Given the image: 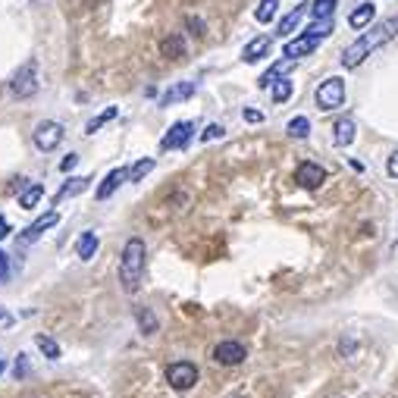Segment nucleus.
<instances>
[{"label": "nucleus", "instance_id": "obj_37", "mask_svg": "<svg viewBox=\"0 0 398 398\" xmlns=\"http://www.w3.org/2000/svg\"><path fill=\"white\" fill-rule=\"evenodd\" d=\"M75 163H79V154H66V157H63V163H60V169H63V173H69Z\"/></svg>", "mask_w": 398, "mask_h": 398}, {"label": "nucleus", "instance_id": "obj_8", "mask_svg": "<svg viewBox=\"0 0 398 398\" xmlns=\"http://www.w3.org/2000/svg\"><path fill=\"white\" fill-rule=\"evenodd\" d=\"M320 35H314V32H304V35H298V38H292L289 44L283 48V57H289V60H301V57H307V54H314V50L320 48Z\"/></svg>", "mask_w": 398, "mask_h": 398}, {"label": "nucleus", "instance_id": "obj_11", "mask_svg": "<svg viewBox=\"0 0 398 398\" xmlns=\"http://www.w3.org/2000/svg\"><path fill=\"white\" fill-rule=\"evenodd\" d=\"M129 179V167H116V169H110V176L104 179L101 185H97V191H95V198L97 201H107L110 195H116V189H120L122 182Z\"/></svg>", "mask_w": 398, "mask_h": 398}, {"label": "nucleus", "instance_id": "obj_29", "mask_svg": "<svg viewBox=\"0 0 398 398\" xmlns=\"http://www.w3.org/2000/svg\"><path fill=\"white\" fill-rule=\"evenodd\" d=\"M336 7H339V0H317L311 7V13H314V19H332Z\"/></svg>", "mask_w": 398, "mask_h": 398}, {"label": "nucleus", "instance_id": "obj_21", "mask_svg": "<svg viewBox=\"0 0 398 398\" xmlns=\"http://www.w3.org/2000/svg\"><path fill=\"white\" fill-rule=\"evenodd\" d=\"M135 320H138V330H142L144 336H154L157 332V317L151 307H135Z\"/></svg>", "mask_w": 398, "mask_h": 398}, {"label": "nucleus", "instance_id": "obj_40", "mask_svg": "<svg viewBox=\"0 0 398 398\" xmlns=\"http://www.w3.org/2000/svg\"><path fill=\"white\" fill-rule=\"evenodd\" d=\"M3 370H7V361H0V373H3Z\"/></svg>", "mask_w": 398, "mask_h": 398}, {"label": "nucleus", "instance_id": "obj_16", "mask_svg": "<svg viewBox=\"0 0 398 398\" xmlns=\"http://www.w3.org/2000/svg\"><path fill=\"white\" fill-rule=\"evenodd\" d=\"M292 63H295V60H289V57H285V60H279V63H273V66L267 69V73H263L260 79H257V85H260V88H270L273 82H276V79H283V75L289 73V69H292Z\"/></svg>", "mask_w": 398, "mask_h": 398}, {"label": "nucleus", "instance_id": "obj_14", "mask_svg": "<svg viewBox=\"0 0 398 398\" xmlns=\"http://www.w3.org/2000/svg\"><path fill=\"white\" fill-rule=\"evenodd\" d=\"M88 182H91V176H75V179H66V182L60 185V191L54 195V207H57L60 201H66V198L82 195V191L88 189Z\"/></svg>", "mask_w": 398, "mask_h": 398}, {"label": "nucleus", "instance_id": "obj_15", "mask_svg": "<svg viewBox=\"0 0 398 398\" xmlns=\"http://www.w3.org/2000/svg\"><path fill=\"white\" fill-rule=\"evenodd\" d=\"M373 19H377V7H373L370 0H367V3H361V7L348 16V26L354 28V32H361V28H367Z\"/></svg>", "mask_w": 398, "mask_h": 398}, {"label": "nucleus", "instance_id": "obj_6", "mask_svg": "<svg viewBox=\"0 0 398 398\" xmlns=\"http://www.w3.org/2000/svg\"><path fill=\"white\" fill-rule=\"evenodd\" d=\"M32 142H35V148H38V151H54L57 144L63 142V126H60V122H54V120L38 122V129L32 132Z\"/></svg>", "mask_w": 398, "mask_h": 398}, {"label": "nucleus", "instance_id": "obj_24", "mask_svg": "<svg viewBox=\"0 0 398 398\" xmlns=\"http://www.w3.org/2000/svg\"><path fill=\"white\" fill-rule=\"evenodd\" d=\"M41 198H44V185H38V182H35V185H28V189L19 195V207H26V210L38 207V201H41Z\"/></svg>", "mask_w": 398, "mask_h": 398}, {"label": "nucleus", "instance_id": "obj_5", "mask_svg": "<svg viewBox=\"0 0 398 398\" xmlns=\"http://www.w3.org/2000/svg\"><path fill=\"white\" fill-rule=\"evenodd\" d=\"M245 358H248V348H245L242 342L223 339V342L214 345V361L220 367H238V364H245Z\"/></svg>", "mask_w": 398, "mask_h": 398}, {"label": "nucleus", "instance_id": "obj_3", "mask_svg": "<svg viewBox=\"0 0 398 398\" xmlns=\"http://www.w3.org/2000/svg\"><path fill=\"white\" fill-rule=\"evenodd\" d=\"M314 101H317L320 110H339V107L345 104V82L339 79V75H332V79L320 82Z\"/></svg>", "mask_w": 398, "mask_h": 398}, {"label": "nucleus", "instance_id": "obj_9", "mask_svg": "<svg viewBox=\"0 0 398 398\" xmlns=\"http://www.w3.org/2000/svg\"><path fill=\"white\" fill-rule=\"evenodd\" d=\"M295 182L301 185V189L314 191V189H320V185L326 182V169L320 167V163L304 160V163H298V169H295Z\"/></svg>", "mask_w": 398, "mask_h": 398}, {"label": "nucleus", "instance_id": "obj_36", "mask_svg": "<svg viewBox=\"0 0 398 398\" xmlns=\"http://www.w3.org/2000/svg\"><path fill=\"white\" fill-rule=\"evenodd\" d=\"M245 120H248V122H263V113H260V110H254V107H245Z\"/></svg>", "mask_w": 398, "mask_h": 398}, {"label": "nucleus", "instance_id": "obj_23", "mask_svg": "<svg viewBox=\"0 0 398 398\" xmlns=\"http://www.w3.org/2000/svg\"><path fill=\"white\" fill-rule=\"evenodd\" d=\"M116 116H120V110H116V107H107V110H101V113H97L95 120H91V122H88V126H85V135H95L97 129H104V126H107L110 120H116Z\"/></svg>", "mask_w": 398, "mask_h": 398}, {"label": "nucleus", "instance_id": "obj_25", "mask_svg": "<svg viewBox=\"0 0 398 398\" xmlns=\"http://www.w3.org/2000/svg\"><path fill=\"white\" fill-rule=\"evenodd\" d=\"M285 132H289V138H307L311 135V120L307 116H295V120H289Z\"/></svg>", "mask_w": 398, "mask_h": 398}, {"label": "nucleus", "instance_id": "obj_22", "mask_svg": "<svg viewBox=\"0 0 398 398\" xmlns=\"http://www.w3.org/2000/svg\"><path fill=\"white\" fill-rule=\"evenodd\" d=\"M35 345H38V351H41V354H44L48 361H60L63 351H60V345H57L50 336H35Z\"/></svg>", "mask_w": 398, "mask_h": 398}, {"label": "nucleus", "instance_id": "obj_10", "mask_svg": "<svg viewBox=\"0 0 398 398\" xmlns=\"http://www.w3.org/2000/svg\"><path fill=\"white\" fill-rule=\"evenodd\" d=\"M60 223V210H48V214H41L38 220H35L32 226H28L26 232H22L19 236V245H28V242H38L41 236H44V232L50 229V226H57Z\"/></svg>", "mask_w": 398, "mask_h": 398}, {"label": "nucleus", "instance_id": "obj_39", "mask_svg": "<svg viewBox=\"0 0 398 398\" xmlns=\"http://www.w3.org/2000/svg\"><path fill=\"white\" fill-rule=\"evenodd\" d=\"M0 320H7V323H10V317H7V307H0Z\"/></svg>", "mask_w": 398, "mask_h": 398}, {"label": "nucleus", "instance_id": "obj_33", "mask_svg": "<svg viewBox=\"0 0 398 398\" xmlns=\"http://www.w3.org/2000/svg\"><path fill=\"white\" fill-rule=\"evenodd\" d=\"M26 373H28V358H26V354H16V377H26Z\"/></svg>", "mask_w": 398, "mask_h": 398}, {"label": "nucleus", "instance_id": "obj_12", "mask_svg": "<svg viewBox=\"0 0 398 398\" xmlns=\"http://www.w3.org/2000/svg\"><path fill=\"white\" fill-rule=\"evenodd\" d=\"M270 48H273V41L267 38V35H257V38H251L248 44H245L242 60L245 63H257V60H263V57L270 54Z\"/></svg>", "mask_w": 398, "mask_h": 398}, {"label": "nucleus", "instance_id": "obj_38", "mask_svg": "<svg viewBox=\"0 0 398 398\" xmlns=\"http://www.w3.org/2000/svg\"><path fill=\"white\" fill-rule=\"evenodd\" d=\"M10 232H13V229H10V223L3 220V216H0V242H3V238H7Z\"/></svg>", "mask_w": 398, "mask_h": 398}, {"label": "nucleus", "instance_id": "obj_2", "mask_svg": "<svg viewBox=\"0 0 398 398\" xmlns=\"http://www.w3.org/2000/svg\"><path fill=\"white\" fill-rule=\"evenodd\" d=\"M35 91H38V66H35V60H28V63H22V66L16 69V75L10 79V95H13L16 101H26Z\"/></svg>", "mask_w": 398, "mask_h": 398}, {"label": "nucleus", "instance_id": "obj_27", "mask_svg": "<svg viewBox=\"0 0 398 398\" xmlns=\"http://www.w3.org/2000/svg\"><path fill=\"white\" fill-rule=\"evenodd\" d=\"M273 101H276V104H285V101H289V97H292V91H295V85H292V79H285V75H283V79H276V82H273Z\"/></svg>", "mask_w": 398, "mask_h": 398}, {"label": "nucleus", "instance_id": "obj_17", "mask_svg": "<svg viewBox=\"0 0 398 398\" xmlns=\"http://www.w3.org/2000/svg\"><path fill=\"white\" fill-rule=\"evenodd\" d=\"M95 251H97V232H82L79 236V242H75V254L82 257V260H91L95 257Z\"/></svg>", "mask_w": 398, "mask_h": 398}, {"label": "nucleus", "instance_id": "obj_28", "mask_svg": "<svg viewBox=\"0 0 398 398\" xmlns=\"http://www.w3.org/2000/svg\"><path fill=\"white\" fill-rule=\"evenodd\" d=\"M276 10H279V0H260V3H257V13H254V19L267 26V22H273V16H276Z\"/></svg>", "mask_w": 398, "mask_h": 398}, {"label": "nucleus", "instance_id": "obj_26", "mask_svg": "<svg viewBox=\"0 0 398 398\" xmlns=\"http://www.w3.org/2000/svg\"><path fill=\"white\" fill-rule=\"evenodd\" d=\"M154 167H157L154 157H142L135 167H129V179H132V182H142V179H144V176H148Z\"/></svg>", "mask_w": 398, "mask_h": 398}, {"label": "nucleus", "instance_id": "obj_35", "mask_svg": "<svg viewBox=\"0 0 398 398\" xmlns=\"http://www.w3.org/2000/svg\"><path fill=\"white\" fill-rule=\"evenodd\" d=\"M189 32H191V35H198V38L204 35V22L198 19V16H191V19H189Z\"/></svg>", "mask_w": 398, "mask_h": 398}, {"label": "nucleus", "instance_id": "obj_13", "mask_svg": "<svg viewBox=\"0 0 398 398\" xmlns=\"http://www.w3.org/2000/svg\"><path fill=\"white\" fill-rule=\"evenodd\" d=\"M354 132H358V126H354L351 116L336 120V126H332V142H336V148H348V144L354 142Z\"/></svg>", "mask_w": 398, "mask_h": 398}, {"label": "nucleus", "instance_id": "obj_30", "mask_svg": "<svg viewBox=\"0 0 398 398\" xmlns=\"http://www.w3.org/2000/svg\"><path fill=\"white\" fill-rule=\"evenodd\" d=\"M332 28H336V22H332V19H317L311 28H307V32H314V35H320V38H326V35H332Z\"/></svg>", "mask_w": 398, "mask_h": 398}, {"label": "nucleus", "instance_id": "obj_4", "mask_svg": "<svg viewBox=\"0 0 398 398\" xmlns=\"http://www.w3.org/2000/svg\"><path fill=\"white\" fill-rule=\"evenodd\" d=\"M167 383L176 392H189L198 383V367L191 361H176V364L167 367Z\"/></svg>", "mask_w": 398, "mask_h": 398}, {"label": "nucleus", "instance_id": "obj_18", "mask_svg": "<svg viewBox=\"0 0 398 398\" xmlns=\"http://www.w3.org/2000/svg\"><path fill=\"white\" fill-rule=\"evenodd\" d=\"M160 54L167 57V60H179V57H185V41L179 38V35H167L160 44Z\"/></svg>", "mask_w": 398, "mask_h": 398}, {"label": "nucleus", "instance_id": "obj_19", "mask_svg": "<svg viewBox=\"0 0 398 398\" xmlns=\"http://www.w3.org/2000/svg\"><path fill=\"white\" fill-rule=\"evenodd\" d=\"M304 13H307V7H304V3H301V7H295L289 16H283V22H279V26H276V35H279V38H285V35H292V32H295V28H298V22H301V16H304Z\"/></svg>", "mask_w": 398, "mask_h": 398}, {"label": "nucleus", "instance_id": "obj_20", "mask_svg": "<svg viewBox=\"0 0 398 398\" xmlns=\"http://www.w3.org/2000/svg\"><path fill=\"white\" fill-rule=\"evenodd\" d=\"M195 95V82H182V85H173L167 91V97H163V107H167V104H176V101H189V97Z\"/></svg>", "mask_w": 398, "mask_h": 398}, {"label": "nucleus", "instance_id": "obj_34", "mask_svg": "<svg viewBox=\"0 0 398 398\" xmlns=\"http://www.w3.org/2000/svg\"><path fill=\"white\" fill-rule=\"evenodd\" d=\"M386 173H389L392 179H398V151L389 157V160H386Z\"/></svg>", "mask_w": 398, "mask_h": 398}, {"label": "nucleus", "instance_id": "obj_32", "mask_svg": "<svg viewBox=\"0 0 398 398\" xmlns=\"http://www.w3.org/2000/svg\"><path fill=\"white\" fill-rule=\"evenodd\" d=\"M10 279V257H7V251H0V285Z\"/></svg>", "mask_w": 398, "mask_h": 398}, {"label": "nucleus", "instance_id": "obj_1", "mask_svg": "<svg viewBox=\"0 0 398 398\" xmlns=\"http://www.w3.org/2000/svg\"><path fill=\"white\" fill-rule=\"evenodd\" d=\"M144 263H148V248H144L142 238H129L122 245V254H120V285L122 292H138L142 289V279H144Z\"/></svg>", "mask_w": 398, "mask_h": 398}, {"label": "nucleus", "instance_id": "obj_31", "mask_svg": "<svg viewBox=\"0 0 398 398\" xmlns=\"http://www.w3.org/2000/svg\"><path fill=\"white\" fill-rule=\"evenodd\" d=\"M223 135H226V129H223V126H216V122H214V126H207V129L201 132V142L207 144V142H216V138H223Z\"/></svg>", "mask_w": 398, "mask_h": 398}, {"label": "nucleus", "instance_id": "obj_7", "mask_svg": "<svg viewBox=\"0 0 398 398\" xmlns=\"http://www.w3.org/2000/svg\"><path fill=\"white\" fill-rule=\"evenodd\" d=\"M191 138H195V122L182 120V122H176V126H169V132L160 142V151H179V148H185Z\"/></svg>", "mask_w": 398, "mask_h": 398}]
</instances>
